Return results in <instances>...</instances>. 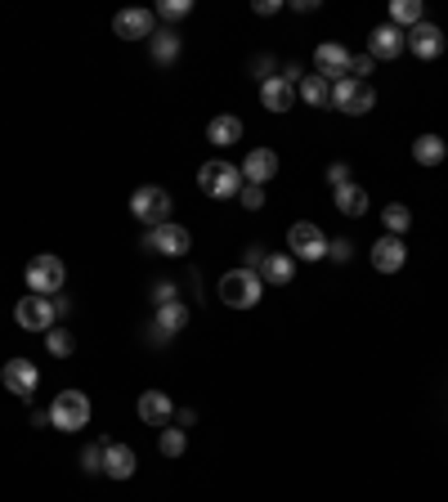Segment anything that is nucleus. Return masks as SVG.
I'll return each mask as SVG.
<instances>
[{
    "instance_id": "nucleus-1",
    "label": "nucleus",
    "mask_w": 448,
    "mask_h": 502,
    "mask_svg": "<svg viewBox=\"0 0 448 502\" xmlns=\"http://www.w3.org/2000/svg\"><path fill=\"white\" fill-rule=\"evenodd\" d=\"M86 422H90V395H81V390H59L54 404H50V426L72 435V431H86Z\"/></svg>"
},
{
    "instance_id": "nucleus-2",
    "label": "nucleus",
    "mask_w": 448,
    "mask_h": 502,
    "mask_svg": "<svg viewBox=\"0 0 448 502\" xmlns=\"http://www.w3.org/2000/svg\"><path fill=\"white\" fill-rule=\"evenodd\" d=\"M260 292H265V283H260V274H251V269H229L220 278V301L229 310H251V305H260Z\"/></svg>"
},
{
    "instance_id": "nucleus-3",
    "label": "nucleus",
    "mask_w": 448,
    "mask_h": 502,
    "mask_svg": "<svg viewBox=\"0 0 448 502\" xmlns=\"http://www.w3.org/2000/svg\"><path fill=\"white\" fill-rule=\"evenodd\" d=\"M242 166H233V162H224V157H216V162H207L202 171H198V189L207 193V198H238L242 193Z\"/></svg>"
},
{
    "instance_id": "nucleus-4",
    "label": "nucleus",
    "mask_w": 448,
    "mask_h": 502,
    "mask_svg": "<svg viewBox=\"0 0 448 502\" xmlns=\"http://www.w3.org/2000/svg\"><path fill=\"white\" fill-rule=\"evenodd\" d=\"M130 216H135L139 225H148V229L166 225V216H171V193L157 189V184L135 189V193H130Z\"/></svg>"
},
{
    "instance_id": "nucleus-5",
    "label": "nucleus",
    "mask_w": 448,
    "mask_h": 502,
    "mask_svg": "<svg viewBox=\"0 0 448 502\" xmlns=\"http://www.w3.org/2000/svg\"><path fill=\"white\" fill-rule=\"evenodd\" d=\"M332 108H341L345 117H363V113L377 108V90L368 81L341 77V81H332Z\"/></svg>"
},
{
    "instance_id": "nucleus-6",
    "label": "nucleus",
    "mask_w": 448,
    "mask_h": 502,
    "mask_svg": "<svg viewBox=\"0 0 448 502\" xmlns=\"http://www.w3.org/2000/svg\"><path fill=\"white\" fill-rule=\"evenodd\" d=\"M23 278H27V287H32L36 296H59L68 269H63L59 256H36V260H27V274H23Z\"/></svg>"
},
{
    "instance_id": "nucleus-7",
    "label": "nucleus",
    "mask_w": 448,
    "mask_h": 502,
    "mask_svg": "<svg viewBox=\"0 0 448 502\" xmlns=\"http://www.w3.org/2000/svg\"><path fill=\"white\" fill-rule=\"evenodd\" d=\"M14 319H18V328H23V332H50V328H54V319H59V310H54V301H50V296L27 292V296L14 305Z\"/></svg>"
},
{
    "instance_id": "nucleus-8",
    "label": "nucleus",
    "mask_w": 448,
    "mask_h": 502,
    "mask_svg": "<svg viewBox=\"0 0 448 502\" xmlns=\"http://www.w3.org/2000/svg\"><path fill=\"white\" fill-rule=\"evenodd\" d=\"M287 247H292V260H323L328 256V234L319 229V225H310V220H296L292 229H287Z\"/></svg>"
},
{
    "instance_id": "nucleus-9",
    "label": "nucleus",
    "mask_w": 448,
    "mask_h": 502,
    "mask_svg": "<svg viewBox=\"0 0 448 502\" xmlns=\"http://www.w3.org/2000/svg\"><path fill=\"white\" fill-rule=\"evenodd\" d=\"M144 251H157V256H189L193 251V238H189V229L184 225H175V220H166V225H157V229H148L144 234Z\"/></svg>"
},
{
    "instance_id": "nucleus-10",
    "label": "nucleus",
    "mask_w": 448,
    "mask_h": 502,
    "mask_svg": "<svg viewBox=\"0 0 448 502\" xmlns=\"http://www.w3.org/2000/svg\"><path fill=\"white\" fill-rule=\"evenodd\" d=\"M0 381H5V390L14 395V399H32L36 395V386H41V368L32 364V359H9L5 368H0Z\"/></svg>"
},
{
    "instance_id": "nucleus-11",
    "label": "nucleus",
    "mask_w": 448,
    "mask_h": 502,
    "mask_svg": "<svg viewBox=\"0 0 448 502\" xmlns=\"http://www.w3.org/2000/svg\"><path fill=\"white\" fill-rule=\"evenodd\" d=\"M184 323H189V305H184V301L157 305V319H153V328H148V341H153V346H166Z\"/></svg>"
},
{
    "instance_id": "nucleus-12",
    "label": "nucleus",
    "mask_w": 448,
    "mask_h": 502,
    "mask_svg": "<svg viewBox=\"0 0 448 502\" xmlns=\"http://www.w3.org/2000/svg\"><path fill=\"white\" fill-rule=\"evenodd\" d=\"M368 260H372V269H377V274H399V269H404V260H408V247H404V238L386 234V238H377V243H372Z\"/></svg>"
},
{
    "instance_id": "nucleus-13",
    "label": "nucleus",
    "mask_w": 448,
    "mask_h": 502,
    "mask_svg": "<svg viewBox=\"0 0 448 502\" xmlns=\"http://www.w3.org/2000/svg\"><path fill=\"white\" fill-rule=\"evenodd\" d=\"M112 32L121 36V41H148L157 27H153V9H121L117 18H112Z\"/></svg>"
},
{
    "instance_id": "nucleus-14",
    "label": "nucleus",
    "mask_w": 448,
    "mask_h": 502,
    "mask_svg": "<svg viewBox=\"0 0 448 502\" xmlns=\"http://www.w3.org/2000/svg\"><path fill=\"white\" fill-rule=\"evenodd\" d=\"M314 68H319V77H323V81H341V77H350V50H345V45H336V41H323V45L314 50Z\"/></svg>"
},
{
    "instance_id": "nucleus-15",
    "label": "nucleus",
    "mask_w": 448,
    "mask_h": 502,
    "mask_svg": "<svg viewBox=\"0 0 448 502\" xmlns=\"http://www.w3.org/2000/svg\"><path fill=\"white\" fill-rule=\"evenodd\" d=\"M404 36H408V50H413L417 59H440V54H444V32H440L435 23H426V18H422L417 27H408Z\"/></svg>"
},
{
    "instance_id": "nucleus-16",
    "label": "nucleus",
    "mask_w": 448,
    "mask_h": 502,
    "mask_svg": "<svg viewBox=\"0 0 448 502\" xmlns=\"http://www.w3.org/2000/svg\"><path fill=\"white\" fill-rule=\"evenodd\" d=\"M274 175H278V153H274V148H251V153L242 157V180H247V184H260V189H265Z\"/></svg>"
},
{
    "instance_id": "nucleus-17",
    "label": "nucleus",
    "mask_w": 448,
    "mask_h": 502,
    "mask_svg": "<svg viewBox=\"0 0 448 502\" xmlns=\"http://www.w3.org/2000/svg\"><path fill=\"white\" fill-rule=\"evenodd\" d=\"M404 45H408V36H404L395 23H381V27H372V36H368V54H372V59H399Z\"/></svg>"
},
{
    "instance_id": "nucleus-18",
    "label": "nucleus",
    "mask_w": 448,
    "mask_h": 502,
    "mask_svg": "<svg viewBox=\"0 0 448 502\" xmlns=\"http://www.w3.org/2000/svg\"><path fill=\"white\" fill-rule=\"evenodd\" d=\"M180 45H184V41H180L175 27H157V32L148 36V54H153L157 68H171V63L180 59Z\"/></svg>"
},
{
    "instance_id": "nucleus-19",
    "label": "nucleus",
    "mask_w": 448,
    "mask_h": 502,
    "mask_svg": "<svg viewBox=\"0 0 448 502\" xmlns=\"http://www.w3.org/2000/svg\"><path fill=\"white\" fill-rule=\"evenodd\" d=\"M171 413H175V408H171V395H166V390H144V395H139V422H144V426H166Z\"/></svg>"
},
{
    "instance_id": "nucleus-20",
    "label": "nucleus",
    "mask_w": 448,
    "mask_h": 502,
    "mask_svg": "<svg viewBox=\"0 0 448 502\" xmlns=\"http://www.w3.org/2000/svg\"><path fill=\"white\" fill-rule=\"evenodd\" d=\"M135 449L130 444H104V476H112V480H130L135 476Z\"/></svg>"
},
{
    "instance_id": "nucleus-21",
    "label": "nucleus",
    "mask_w": 448,
    "mask_h": 502,
    "mask_svg": "<svg viewBox=\"0 0 448 502\" xmlns=\"http://www.w3.org/2000/svg\"><path fill=\"white\" fill-rule=\"evenodd\" d=\"M260 104H265L269 113H287V108L296 104V90H292L283 77H269V81H260Z\"/></svg>"
},
{
    "instance_id": "nucleus-22",
    "label": "nucleus",
    "mask_w": 448,
    "mask_h": 502,
    "mask_svg": "<svg viewBox=\"0 0 448 502\" xmlns=\"http://www.w3.org/2000/svg\"><path fill=\"white\" fill-rule=\"evenodd\" d=\"M296 95H301L310 108H332V81H323L319 72H305L301 86H296Z\"/></svg>"
},
{
    "instance_id": "nucleus-23",
    "label": "nucleus",
    "mask_w": 448,
    "mask_h": 502,
    "mask_svg": "<svg viewBox=\"0 0 448 502\" xmlns=\"http://www.w3.org/2000/svg\"><path fill=\"white\" fill-rule=\"evenodd\" d=\"M448 157V144L440 135H417L413 139V162H422V166H440Z\"/></svg>"
},
{
    "instance_id": "nucleus-24",
    "label": "nucleus",
    "mask_w": 448,
    "mask_h": 502,
    "mask_svg": "<svg viewBox=\"0 0 448 502\" xmlns=\"http://www.w3.org/2000/svg\"><path fill=\"white\" fill-rule=\"evenodd\" d=\"M336 211H341V216H363V211H368V189L354 184V180L341 184V189H336Z\"/></svg>"
},
{
    "instance_id": "nucleus-25",
    "label": "nucleus",
    "mask_w": 448,
    "mask_h": 502,
    "mask_svg": "<svg viewBox=\"0 0 448 502\" xmlns=\"http://www.w3.org/2000/svg\"><path fill=\"white\" fill-rule=\"evenodd\" d=\"M207 139H211L216 148H233V144L242 139V122H238V117H229V113H224V117H211Z\"/></svg>"
},
{
    "instance_id": "nucleus-26",
    "label": "nucleus",
    "mask_w": 448,
    "mask_h": 502,
    "mask_svg": "<svg viewBox=\"0 0 448 502\" xmlns=\"http://www.w3.org/2000/svg\"><path fill=\"white\" fill-rule=\"evenodd\" d=\"M292 274H296L292 256H265V265H260V283H274V287L292 283Z\"/></svg>"
},
{
    "instance_id": "nucleus-27",
    "label": "nucleus",
    "mask_w": 448,
    "mask_h": 502,
    "mask_svg": "<svg viewBox=\"0 0 448 502\" xmlns=\"http://www.w3.org/2000/svg\"><path fill=\"white\" fill-rule=\"evenodd\" d=\"M390 23L404 32V27H417L422 23V0H390Z\"/></svg>"
},
{
    "instance_id": "nucleus-28",
    "label": "nucleus",
    "mask_w": 448,
    "mask_h": 502,
    "mask_svg": "<svg viewBox=\"0 0 448 502\" xmlns=\"http://www.w3.org/2000/svg\"><path fill=\"white\" fill-rule=\"evenodd\" d=\"M45 350H50L54 359H68V355L77 350V337H72L68 328H59V323H54V328L45 332Z\"/></svg>"
},
{
    "instance_id": "nucleus-29",
    "label": "nucleus",
    "mask_w": 448,
    "mask_h": 502,
    "mask_svg": "<svg viewBox=\"0 0 448 502\" xmlns=\"http://www.w3.org/2000/svg\"><path fill=\"white\" fill-rule=\"evenodd\" d=\"M381 220H386V229H390L395 238H404V234H408V225H413V211H408L404 202H390V207L381 211Z\"/></svg>"
},
{
    "instance_id": "nucleus-30",
    "label": "nucleus",
    "mask_w": 448,
    "mask_h": 502,
    "mask_svg": "<svg viewBox=\"0 0 448 502\" xmlns=\"http://www.w3.org/2000/svg\"><path fill=\"white\" fill-rule=\"evenodd\" d=\"M157 449H162V458H184V449H189V435H184L180 426H171V431H162Z\"/></svg>"
},
{
    "instance_id": "nucleus-31",
    "label": "nucleus",
    "mask_w": 448,
    "mask_h": 502,
    "mask_svg": "<svg viewBox=\"0 0 448 502\" xmlns=\"http://www.w3.org/2000/svg\"><path fill=\"white\" fill-rule=\"evenodd\" d=\"M104 444H108V440H95V444L81 449V471H86V476H99V471H104Z\"/></svg>"
},
{
    "instance_id": "nucleus-32",
    "label": "nucleus",
    "mask_w": 448,
    "mask_h": 502,
    "mask_svg": "<svg viewBox=\"0 0 448 502\" xmlns=\"http://www.w3.org/2000/svg\"><path fill=\"white\" fill-rule=\"evenodd\" d=\"M157 14H162L166 23H175V18H189V14H193V0H162V5H157Z\"/></svg>"
},
{
    "instance_id": "nucleus-33",
    "label": "nucleus",
    "mask_w": 448,
    "mask_h": 502,
    "mask_svg": "<svg viewBox=\"0 0 448 502\" xmlns=\"http://www.w3.org/2000/svg\"><path fill=\"white\" fill-rule=\"evenodd\" d=\"M372 68H377V59H372V54H350V77H354V81H368V77H372Z\"/></svg>"
},
{
    "instance_id": "nucleus-34",
    "label": "nucleus",
    "mask_w": 448,
    "mask_h": 502,
    "mask_svg": "<svg viewBox=\"0 0 448 502\" xmlns=\"http://www.w3.org/2000/svg\"><path fill=\"white\" fill-rule=\"evenodd\" d=\"M171 301H180V287L171 278H157L153 283V305H171Z\"/></svg>"
},
{
    "instance_id": "nucleus-35",
    "label": "nucleus",
    "mask_w": 448,
    "mask_h": 502,
    "mask_svg": "<svg viewBox=\"0 0 448 502\" xmlns=\"http://www.w3.org/2000/svg\"><path fill=\"white\" fill-rule=\"evenodd\" d=\"M238 202H242L247 211H260V207H265V189H260V184H242Z\"/></svg>"
},
{
    "instance_id": "nucleus-36",
    "label": "nucleus",
    "mask_w": 448,
    "mask_h": 502,
    "mask_svg": "<svg viewBox=\"0 0 448 502\" xmlns=\"http://www.w3.org/2000/svg\"><path fill=\"white\" fill-rule=\"evenodd\" d=\"M265 256H269V251L260 247V243H256V247H247V251H242V269H251V274H260V265H265Z\"/></svg>"
},
{
    "instance_id": "nucleus-37",
    "label": "nucleus",
    "mask_w": 448,
    "mask_h": 502,
    "mask_svg": "<svg viewBox=\"0 0 448 502\" xmlns=\"http://www.w3.org/2000/svg\"><path fill=\"white\" fill-rule=\"evenodd\" d=\"M328 256H332L336 265H345V260L354 256V247H350V238H332V243H328Z\"/></svg>"
},
{
    "instance_id": "nucleus-38",
    "label": "nucleus",
    "mask_w": 448,
    "mask_h": 502,
    "mask_svg": "<svg viewBox=\"0 0 448 502\" xmlns=\"http://www.w3.org/2000/svg\"><path fill=\"white\" fill-rule=\"evenodd\" d=\"M328 180H332L336 189H341V184H350V166H345V162H332V166H328Z\"/></svg>"
},
{
    "instance_id": "nucleus-39",
    "label": "nucleus",
    "mask_w": 448,
    "mask_h": 502,
    "mask_svg": "<svg viewBox=\"0 0 448 502\" xmlns=\"http://www.w3.org/2000/svg\"><path fill=\"white\" fill-rule=\"evenodd\" d=\"M251 9H256L260 18H269V14H278V9H283V0H256Z\"/></svg>"
},
{
    "instance_id": "nucleus-40",
    "label": "nucleus",
    "mask_w": 448,
    "mask_h": 502,
    "mask_svg": "<svg viewBox=\"0 0 448 502\" xmlns=\"http://www.w3.org/2000/svg\"><path fill=\"white\" fill-rule=\"evenodd\" d=\"M269 68H274V59H269V54H260V59H256V77H260V81H269V77H274Z\"/></svg>"
},
{
    "instance_id": "nucleus-41",
    "label": "nucleus",
    "mask_w": 448,
    "mask_h": 502,
    "mask_svg": "<svg viewBox=\"0 0 448 502\" xmlns=\"http://www.w3.org/2000/svg\"><path fill=\"white\" fill-rule=\"evenodd\" d=\"M278 77H283V81H287V86H292V90H296V86H301V68H296V63H287V68H283V72H278Z\"/></svg>"
},
{
    "instance_id": "nucleus-42",
    "label": "nucleus",
    "mask_w": 448,
    "mask_h": 502,
    "mask_svg": "<svg viewBox=\"0 0 448 502\" xmlns=\"http://www.w3.org/2000/svg\"><path fill=\"white\" fill-rule=\"evenodd\" d=\"M175 422H180V431H189V426L198 422V413H193V408H180V413H175Z\"/></svg>"
},
{
    "instance_id": "nucleus-43",
    "label": "nucleus",
    "mask_w": 448,
    "mask_h": 502,
    "mask_svg": "<svg viewBox=\"0 0 448 502\" xmlns=\"http://www.w3.org/2000/svg\"><path fill=\"white\" fill-rule=\"evenodd\" d=\"M292 9H301V14H314V9H319V0H292Z\"/></svg>"
}]
</instances>
